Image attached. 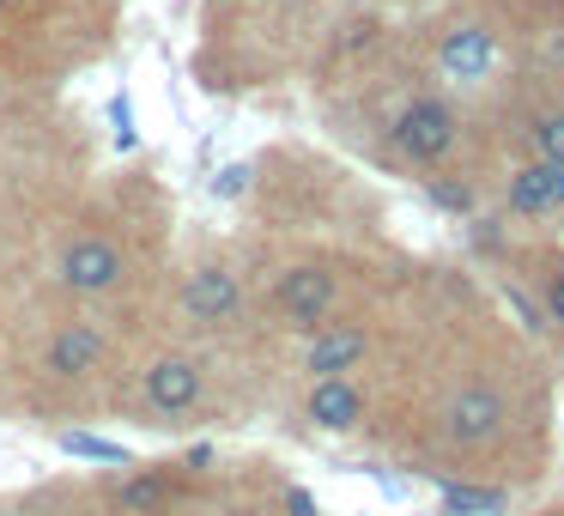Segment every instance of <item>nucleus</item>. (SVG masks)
Here are the masks:
<instances>
[{
	"label": "nucleus",
	"instance_id": "nucleus-1",
	"mask_svg": "<svg viewBox=\"0 0 564 516\" xmlns=\"http://www.w3.org/2000/svg\"><path fill=\"white\" fill-rule=\"evenodd\" d=\"M389 147L401 152V159H413V164L449 159V147H455V110L443 98H413L401 116H394Z\"/></svg>",
	"mask_w": 564,
	"mask_h": 516
},
{
	"label": "nucleus",
	"instance_id": "nucleus-2",
	"mask_svg": "<svg viewBox=\"0 0 564 516\" xmlns=\"http://www.w3.org/2000/svg\"><path fill=\"white\" fill-rule=\"evenodd\" d=\"M140 395H147V407H152L159 419H176V413H188V407L207 395V370H200V358L164 353V358H152V365H147Z\"/></svg>",
	"mask_w": 564,
	"mask_h": 516
},
{
	"label": "nucleus",
	"instance_id": "nucleus-3",
	"mask_svg": "<svg viewBox=\"0 0 564 516\" xmlns=\"http://www.w3.org/2000/svg\"><path fill=\"white\" fill-rule=\"evenodd\" d=\"M55 280L79 298L110 292V286L122 280V249H116L110 237H74V244L62 249V261H55Z\"/></svg>",
	"mask_w": 564,
	"mask_h": 516
},
{
	"label": "nucleus",
	"instance_id": "nucleus-4",
	"mask_svg": "<svg viewBox=\"0 0 564 516\" xmlns=\"http://www.w3.org/2000/svg\"><path fill=\"white\" fill-rule=\"evenodd\" d=\"M237 304H243V286H237V273L225 268V261H200L183 280V310L200 329H225V322L237 316Z\"/></svg>",
	"mask_w": 564,
	"mask_h": 516
},
{
	"label": "nucleus",
	"instance_id": "nucleus-5",
	"mask_svg": "<svg viewBox=\"0 0 564 516\" xmlns=\"http://www.w3.org/2000/svg\"><path fill=\"white\" fill-rule=\"evenodd\" d=\"M503 431V395L486 389V383H467L462 395H449L443 407V438L474 450V443H491Z\"/></svg>",
	"mask_w": 564,
	"mask_h": 516
},
{
	"label": "nucleus",
	"instance_id": "nucleus-6",
	"mask_svg": "<svg viewBox=\"0 0 564 516\" xmlns=\"http://www.w3.org/2000/svg\"><path fill=\"white\" fill-rule=\"evenodd\" d=\"M273 304L292 329H322L334 310V273L328 268H285L273 286Z\"/></svg>",
	"mask_w": 564,
	"mask_h": 516
},
{
	"label": "nucleus",
	"instance_id": "nucleus-7",
	"mask_svg": "<svg viewBox=\"0 0 564 516\" xmlns=\"http://www.w3.org/2000/svg\"><path fill=\"white\" fill-rule=\"evenodd\" d=\"M104 353H110V341H104L98 322H67V329L50 334V353H43V370L62 383H79L91 377V370L104 365Z\"/></svg>",
	"mask_w": 564,
	"mask_h": 516
},
{
	"label": "nucleus",
	"instance_id": "nucleus-8",
	"mask_svg": "<svg viewBox=\"0 0 564 516\" xmlns=\"http://www.w3.org/2000/svg\"><path fill=\"white\" fill-rule=\"evenodd\" d=\"M365 329L358 322H322L316 334H310L304 346V370L310 377H346V370H358V358H365Z\"/></svg>",
	"mask_w": 564,
	"mask_h": 516
},
{
	"label": "nucleus",
	"instance_id": "nucleus-9",
	"mask_svg": "<svg viewBox=\"0 0 564 516\" xmlns=\"http://www.w3.org/2000/svg\"><path fill=\"white\" fill-rule=\"evenodd\" d=\"M564 207V171L546 159H528L516 164L510 176V213H522V219H546V213Z\"/></svg>",
	"mask_w": 564,
	"mask_h": 516
},
{
	"label": "nucleus",
	"instance_id": "nucleus-10",
	"mask_svg": "<svg viewBox=\"0 0 564 516\" xmlns=\"http://www.w3.org/2000/svg\"><path fill=\"white\" fill-rule=\"evenodd\" d=\"M304 413H310V426H316V431H352L358 413H365V401H358L352 377H316Z\"/></svg>",
	"mask_w": 564,
	"mask_h": 516
},
{
	"label": "nucleus",
	"instance_id": "nucleus-11",
	"mask_svg": "<svg viewBox=\"0 0 564 516\" xmlns=\"http://www.w3.org/2000/svg\"><path fill=\"white\" fill-rule=\"evenodd\" d=\"M437 62L449 67L455 79H467V74H479V67L491 62V37H486V31H455V37L437 50Z\"/></svg>",
	"mask_w": 564,
	"mask_h": 516
},
{
	"label": "nucleus",
	"instance_id": "nucleus-12",
	"mask_svg": "<svg viewBox=\"0 0 564 516\" xmlns=\"http://www.w3.org/2000/svg\"><path fill=\"white\" fill-rule=\"evenodd\" d=\"M437 510L443 516H498L503 510V492H491V486H443L437 492Z\"/></svg>",
	"mask_w": 564,
	"mask_h": 516
},
{
	"label": "nucleus",
	"instance_id": "nucleus-13",
	"mask_svg": "<svg viewBox=\"0 0 564 516\" xmlns=\"http://www.w3.org/2000/svg\"><path fill=\"white\" fill-rule=\"evenodd\" d=\"M62 450H67V455H79V462H104V467H128V462H134V455H128L122 443L91 438V431H62Z\"/></svg>",
	"mask_w": 564,
	"mask_h": 516
},
{
	"label": "nucleus",
	"instance_id": "nucleus-14",
	"mask_svg": "<svg viewBox=\"0 0 564 516\" xmlns=\"http://www.w3.org/2000/svg\"><path fill=\"white\" fill-rule=\"evenodd\" d=\"M534 147H540V159H546V164H558V171H564V110H552V116H540V122H534Z\"/></svg>",
	"mask_w": 564,
	"mask_h": 516
},
{
	"label": "nucleus",
	"instance_id": "nucleus-15",
	"mask_svg": "<svg viewBox=\"0 0 564 516\" xmlns=\"http://www.w3.org/2000/svg\"><path fill=\"white\" fill-rule=\"evenodd\" d=\"M164 498H171V486H164L159 474H147V480H128V486H122V504H128V510H159Z\"/></svg>",
	"mask_w": 564,
	"mask_h": 516
},
{
	"label": "nucleus",
	"instance_id": "nucleus-16",
	"mask_svg": "<svg viewBox=\"0 0 564 516\" xmlns=\"http://www.w3.org/2000/svg\"><path fill=\"white\" fill-rule=\"evenodd\" d=\"M243 189H249V164H225V171H219V183H213V195H219V201H231V195H243Z\"/></svg>",
	"mask_w": 564,
	"mask_h": 516
},
{
	"label": "nucleus",
	"instance_id": "nucleus-17",
	"mask_svg": "<svg viewBox=\"0 0 564 516\" xmlns=\"http://www.w3.org/2000/svg\"><path fill=\"white\" fill-rule=\"evenodd\" d=\"M546 310H552V322H564V268L546 280Z\"/></svg>",
	"mask_w": 564,
	"mask_h": 516
},
{
	"label": "nucleus",
	"instance_id": "nucleus-18",
	"mask_svg": "<svg viewBox=\"0 0 564 516\" xmlns=\"http://www.w3.org/2000/svg\"><path fill=\"white\" fill-rule=\"evenodd\" d=\"M431 201H437V207H467V189H455V183H431Z\"/></svg>",
	"mask_w": 564,
	"mask_h": 516
},
{
	"label": "nucleus",
	"instance_id": "nucleus-19",
	"mask_svg": "<svg viewBox=\"0 0 564 516\" xmlns=\"http://www.w3.org/2000/svg\"><path fill=\"white\" fill-rule=\"evenodd\" d=\"M285 510H292V516H316V498H310L304 486H292V492H285Z\"/></svg>",
	"mask_w": 564,
	"mask_h": 516
},
{
	"label": "nucleus",
	"instance_id": "nucleus-20",
	"mask_svg": "<svg viewBox=\"0 0 564 516\" xmlns=\"http://www.w3.org/2000/svg\"><path fill=\"white\" fill-rule=\"evenodd\" d=\"M19 516H55V510H19Z\"/></svg>",
	"mask_w": 564,
	"mask_h": 516
},
{
	"label": "nucleus",
	"instance_id": "nucleus-21",
	"mask_svg": "<svg viewBox=\"0 0 564 516\" xmlns=\"http://www.w3.org/2000/svg\"><path fill=\"white\" fill-rule=\"evenodd\" d=\"M7 7H19V0H0V13H7Z\"/></svg>",
	"mask_w": 564,
	"mask_h": 516
},
{
	"label": "nucleus",
	"instance_id": "nucleus-22",
	"mask_svg": "<svg viewBox=\"0 0 564 516\" xmlns=\"http://www.w3.org/2000/svg\"><path fill=\"white\" fill-rule=\"evenodd\" d=\"M219 516H249V510H219Z\"/></svg>",
	"mask_w": 564,
	"mask_h": 516
}]
</instances>
